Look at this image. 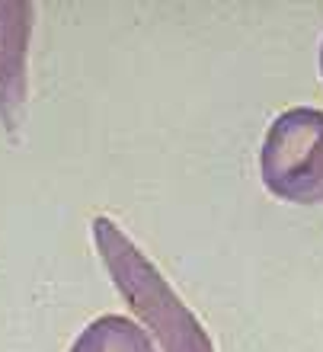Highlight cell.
<instances>
[{"label": "cell", "mask_w": 323, "mask_h": 352, "mask_svg": "<svg viewBox=\"0 0 323 352\" xmlns=\"http://www.w3.org/2000/svg\"><path fill=\"white\" fill-rule=\"evenodd\" d=\"M93 243L115 288L125 295L131 311L154 330L166 352H214L199 317L179 301L170 282L160 276V269L135 247V241L112 218L106 214L93 218Z\"/></svg>", "instance_id": "6da1fadb"}, {"label": "cell", "mask_w": 323, "mask_h": 352, "mask_svg": "<svg viewBox=\"0 0 323 352\" xmlns=\"http://www.w3.org/2000/svg\"><path fill=\"white\" fill-rule=\"evenodd\" d=\"M259 167L266 189L278 199L323 202V112L311 106L282 112L266 131Z\"/></svg>", "instance_id": "7a4b0ae2"}, {"label": "cell", "mask_w": 323, "mask_h": 352, "mask_svg": "<svg viewBox=\"0 0 323 352\" xmlns=\"http://www.w3.org/2000/svg\"><path fill=\"white\" fill-rule=\"evenodd\" d=\"M32 32V3H0V116L10 131L23 119L26 96V48Z\"/></svg>", "instance_id": "3957f363"}, {"label": "cell", "mask_w": 323, "mask_h": 352, "mask_svg": "<svg viewBox=\"0 0 323 352\" xmlns=\"http://www.w3.org/2000/svg\"><path fill=\"white\" fill-rule=\"evenodd\" d=\"M71 352H154L148 333L119 314L96 317L74 340Z\"/></svg>", "instance_id": "277c9868"}, {"label": "cell", "mask_w": 323, "mask_h": 352, "mask_svg": "<svg viewBox=\"0 0 323 352\" xmlns=\"http://www.w3.org/2000/svg\"><path fill=\"white\" fill-rule=\"evenodd\" d=\"M320 71H323V48H320Z\"/></svg>", "instance_id": "5b68a950"}]
</instances>
